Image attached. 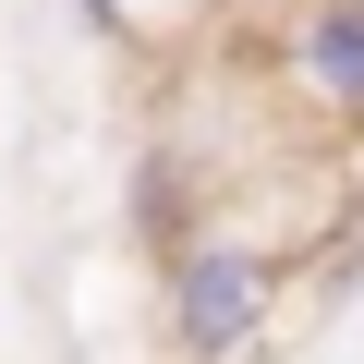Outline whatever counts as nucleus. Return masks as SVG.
Listing matches in <instances>:
<instances>
[{
    "label": "nucleus",
    "instance_id": "2",
    "mask_svg": "<svg viewBox=\"0 0 364 364\" xmlns=\"http://www.w3.org/2000/svg\"><path fill=\"white\" fill-rule=\"evenodd\" d=\"M279 85L328 122H364V0H291L279 13Z\"/></svg>",
    "mask_w": 364,
    "mask_h": 364
},
{
    "label": "nucleus",
    "instance_id": "1",
    "mask_svg": "<svg viewBox=\"0 0 364 364\" xmlns=\"http://www.w3.org/2000/svg\"><path fill=\"white\" fill-rule=\"evenodd\" d=\"M279 291H291V267L267 243L195 219V231L170 243V267H158V328H170L182 364H255L267 328H279Z\"/></svg>",
    "mask_w": 364,
    "mask_h": 364
}]
</instances>
